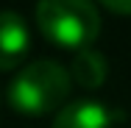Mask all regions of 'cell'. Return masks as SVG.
Segmentation results:
<instances>
[{
    "mask_svg": "<svg viewBox=\"0 0 131 128\" xmlns=\"http://www.w3.org/2000/svg\"><path fill=\"white\" fill-rule=\"evenodd\" d=\"M73 75L67 67L50 59H39L25 64L8 84V106L20 114H48L61 109L70 98Z\"/></svg>",
    "mask_w": 131,
    "mask_h": 128,
    "instance_id": "1",
    "label": "cell"
},
{
    "mask_svg": "<svg viewBox=\"0 0 131 128\" xmlns=\"http://www.w3.org/2000/svg\"><path fill=\"white\" fill-rule=\"evenodd\" d=\"M39 33L67 50H86L101 33V14L92 0H39Z\"/></svg>",
    "mask_w": 131,
    "mask_h": 128,
    "instance_id": "2",
    "label": "cell"
},
{
    "mask_svg": "<svg viewBox=\"0 0 131 128\" xmlns=\"http://www.w3.org/2000/svg\"><path fill=\"white\" fill-rule=\"evenodd\" d=\"M117 120V114L103 106L95 98H78V100L64 103L56 117H53V128H112Z\"/></svg>",
    "mask_w": 131,
    "mask_h": 128,
    "instance_id": "3",
    "label": "cell"
},
{
    "mask_svg": "<svg viewBox=\"0 0 131 128\" xmlns=\"http://www.w3.org/2000/svg\"><path fill=\"white\" fill-rule=\"evenodd\" d=\"M31 50V33L17 11H0V70H14Z\"/></svg>",
    "mask_w": 131,
    "mask_h": 128,
    "instance_id": "4",
    "label": "cell"
},
{
    "mask_svg": "<svg viewBox=\"0 0 131 128\" xmlns=\"http://www.w3.org/2000/svg\"><path fill=\"white\" fill-rule=\"evenodd\" d=\"M70 75H73V81H75L78 86H84V89H98V86H103L106 75H109V64H106L103 53L86 48V50H78L73 56Z\"/></svg>",
    "mask_w": 131,
    "mask_h": 128,
    "instance_id": "5",
    "label": "cell"
},
{
    "mask_svg": "<svg viewBox=\"0 0 131 128\" xmlns=\"http://www.w3.org/2000/svg\"><path fill=\"white\" fill-rule=\"evenodd\" d=\"M103 8H109L112 14H120V17H131V0H98Z\"/></svg>",
    "mask_w": 131,
    "mask_h": 128,
    "instance_id": "6",
    "label": "cell"
}]
</instances>
